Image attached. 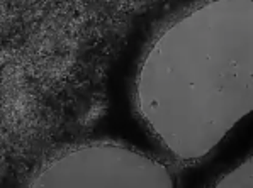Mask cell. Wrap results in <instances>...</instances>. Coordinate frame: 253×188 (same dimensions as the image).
<instances>
[{"mask_svg": "<svg viewBox=\"0 0 253 188\" xmlns=\"http://www.w3.org/2000/svg\"><path fill=\"white\" fill-rule=\"evenodd\" d=\"M169 171L151 158L114 144H92L46 166L31 187H172Z\"/></svg>", "mask_w": 253, "mask_h": 188, "instance_id": "6da1fadb", "label": "cell"}, {"mask_svg": "<svg viewBox=\"0 0 253 188\" xmlns=\"http://www.w3.org/2000/svg\"><path fill=\"white\" fill-rule=\"evenodd\" d=\"M252 158L247 163L240 164L236 170L224 176L221 182H217V187L221 188H250L252 187Z\"/></svg>", "mask_w": 253, "mask_h": 188, "instance_id": "7a4b0ae2", "label": "cell"}]
</instances>
